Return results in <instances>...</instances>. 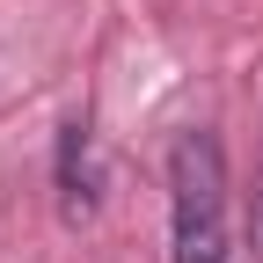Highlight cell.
<instances>
[{"instance_id":"cell-3","label":"cell","mask_w":263,"mask_h":263,"mask_svg":"<svg viewBox=\"0 0 263 263\" xmlns=\"http://www.w3.org/2000/svg\"><path fill=\"white\" fill-rule=\"evenodd\" d=\"M249 241H256V256H263V190H256V212H249Z\"/></svg>"},{"instance_id":"cell-2","label":"cell","mask_w":263,"mask_h":263,"mask_svg":"<svg viewBox=\"0 0 263 263\" xmlns=\"http://www.w3.org/2000/svg\"><path fill=\"white\" fill-rule=\"evenodd\" d=\"M51 183H59V219L66 227L95 219V205H103V161H95V124L88 117L59 124V168H51Z\"/></svg>"},{"instance_id":"cell-1","label":"cell","mask_w":263,"mask_h":263,"mask_svg":"<svg viewBox=\"0 0 263 263\" xmlns=\"http://www.w3.org/2000/svg\"><path fill=\"white\" fill-rule=\"evenodd\" d=\"M227 154L212 132L168 146V263H227Z\"/></svg>"}]
</instances>
